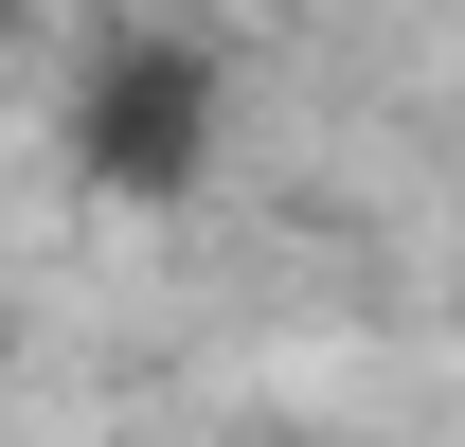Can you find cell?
<instances>
[{"label":"cell","instance_id":"obj_1","mask_svg":"<svg viewBox=\"0 0 465 447\" xmlns=\"http://www.w3.org/2000/svg\"><path fill=\"white\" fill-rule=\"evenodd\" d=\"M197 162H215V55H197V36L90 55V90H72V179H90V197H197Z\"/></svg>","mask_w":465,"mask_h":447}]
</instances>
